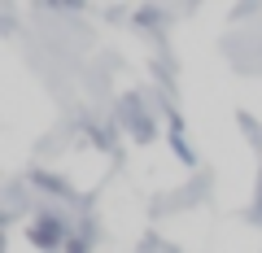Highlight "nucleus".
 <instances>
[{"mask_svg":"<svg viewBox=\"0 0 262 253\" xmlns=\"http://www.w3.org/2000/svg\"><path fill=\"white\" fill-rule=\"evenodd\" d=\"M66 253H88V236H70L66 240Z\"/></svg>","mask_w":262,"mask_h":253,"instance_id":"3","label":"nucleus"},{"mask_svg":"<svg viewBox=\"0 0 262 253\" xmlns=\"http://www.w3.org/2000/svg\"><path fill=\"white\" fill-rule=\"evenodd\" d=\"M66 240H70V232H66V218L53 214V210H39L35 223H31V244L48 253V249H57V244H66Z\"/></svg>","mask_w":262,"mask_h":253,"instance_id":"1","label":"nucleus"},{"mask_svg":"<svg viewBox=\"0 0 262 253\" xmlns=\"http://www.w3.org/2000/svg\"><path fill=\"white\" fill-rule=\"evenodd\" d=\"M170 149L179 153V162H184V166H192V162H196V153H192V149L184 144V131H179V122L170 127Z\"/></svg>","mask_w":262,"mask_h":253,"instance_id":"2","label":"nucleus"}]
</instances>
